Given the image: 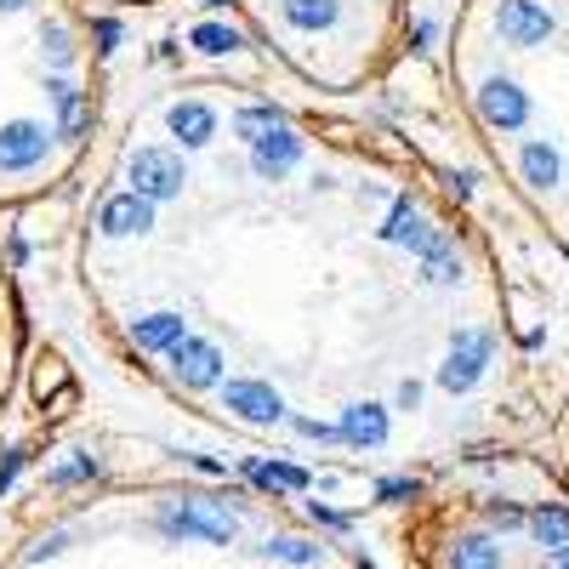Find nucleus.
I'll use <instances>...</instances> for the list:
<instances>
[{
  "instance_id": "1",
  "label": "nucleus",
  "mask_w": 569,
  "mask_h": 569,
  "mask_svg": "<svg viewBox=\"0 0 569 569\" xmlns=\"http://www.w3.org/2000/svg\"><path fill=\"white\" fill-rule=\"evenodd\" d=\"M80 291L131 370L297 450L393 456L507 365L501 279L445 188L233 80L131 109L80 217Z\"/></svg>"
},
{
  "instance_id": "2",
  "label": "nucleus",
  "mask_w": 569,
  "mask_h": 569,
  "mask_svg": "<svg viewBox=\"0 0 569 569\" xmlns=\"http://www.w3.org/2000/svg\"><path fill=\"white\" fill-rule=\"evenodd\" d=\"M103 120V34L80 0H0V211L86 166Z\"/></svg>"
},
{
  "instance_id": "3",
  "label": "nucleus",
  "mask_w": 569,
  "mask_h": 569,
  "mask_svg": "<svg viewBox=\"0 0 569 569\" xmlns=\"http://www.w3.org/2000/svg\"><path fill=\"white\" fill-rule=\"evenodd\" d=\"M302 86L348 98L382 74L405 40L410 0H233Z\"/></svg>"
},
{
  "instance_id": "4",
  "label": "nucleus",
  "mask_w": 569,
  "mask_h": 569,
  "mask_svg": "<svg viewBox=\"0 0 569 569\" xmlns=\"http://www.w3.org/2000/svg\"><path fill=\"white\" fill-rule=\"evenodd\" d=\"M18 365H23V302H18V279H12L7 257H0V410L12 399Z\"/></svg>"
},
{
  "instance_id": "5",
  "label": "nucleus",
  "mask_w": 569,
  "mask_h": 569,
  "mask_svg": "<svg viewBox=\"0 0 569 569\" xmlns=\"http://www.w3.org/2000/svg\"><path fill=\"white\" fill-rule=\"evenodd\" d=\"M525 536H530L536 547H558V541H569V507H558V501L530 507V512H525Z\"/></svg>"
},
{
  "instance_id": "6",
  "label": "nucleus",
  "mask_w": 569,
  "mask_h": 569,
  "mask_svg": "<svg viewBox=\"0 0 569 569\" xmlns=\"http://www.w3.org/2000/svg\"><path fill=\"white\" fill-rule=\"evenodd\" d=\"M541 569H569V541H558V547H541Z\"/></svg>"
},
{
  "instance_id": "7",
  "label": "nucleus",
  "mask_w": 569,
  "mask_h": 569,
  "mask_svg": "<svg viewBox=\"0 0 569 569\" xmlns=\"http://www.w3.org/2000/svg\"><path fill=\"white\" fill-rule=\"evenodd\" d=\"M126 7H160V0H126Z\"/></svg>"
},
{
  "instance_id": "8",
  "label": "nucleus",
  "mask_w": 569,
  "mask_h": 569,
  "mask_svg": "<svg viewBox=\"0 0 569 569\" xmlns=\"http://www.w3.org/2000/svg\"><path fill=\"white\" fill-rule=\"evenodd\" d=\"M501 569H507V563H501Z\"/></svg>"
}]
</instances>
